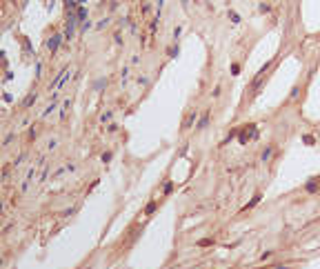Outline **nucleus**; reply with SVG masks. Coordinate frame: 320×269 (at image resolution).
<instances>
[{
    "mask_svg": "<svg viewBox=\"0 0 320 269\" xmlns=\"http://www.w3.org/2000/svg\"><path fill=\"white\" fill-rule=\"evenodd\" d=\"M58 45H60V36H53V38L49 40V49L56 51V49H58Z\"/></svg>",
    "mask_w": 320,
    "mask_h": 269,
    "instance_id": "1",
    "label": "nucleus"
}]
</instances>
